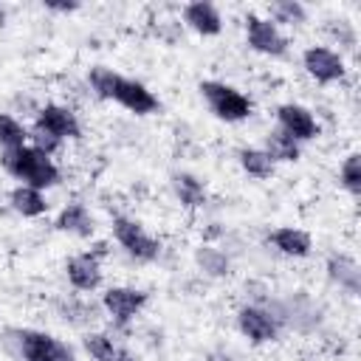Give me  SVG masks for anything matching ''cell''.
<instances>
[{
    "mask_svg": "<svg viewBox=\"0 0 361 361\" xmlns=\"http://www.w3.org/2000/svg\"><path fill=\"white\" fill-rule=\"evenodd\" d=\"M87 85L93 87V93H96L99 99H110V102L121 104L124 110H130V113H135V116H149V113H155V110L161 107L158 96H155L144 82L127 79V76H121V73H113V71L104 68V65L90 68Z\"/></svg>",
    "mask_w": 361,
    "mask_h": 361,
    "instance_id": "1",
    "label": "cell"
},
{
    "mask_svg": "<svg viewBox=\"0 0 361 361\" xmlns=\"http://www.w3.org/2000/svg\"><path fill=\"white\" fill-rule=\"evenodd\" d=\"M0 164L23 186H34L39 192H45V189H51V186L59 183V166L54 164V158L45 155V152H39L31 144L17 147V149H3Z\"/></svg>",
    "mask_w": 361,
    "mask_h": 361,
    "instance_id": "2",
    "label": "cell"
},
{
    "mask_svg": "<svg viewBox=\"0 0 361 361\" xmlns=\"http://www.w3.org/2000/svg\"><path fill=\"white\" fill-rule=\"evenodd\" d=\"M197 90H200V96L206 99L209 110H212L220 121L234 124V121H245V118L254 113L251 99H248L243 90H237L234 85H226V82H217V79H203Z\"/></svg>",
    "mask_w": 361,
    "mask_h": 361,
    "instance_id": "3",
    "label": "cell"
},
{
    "mask_svg": "<svg viewBox=\"0 0 361 361\" xmlns=\"http://www.w3.org/2000/svg\"><path fill=\"white\" fill-rule=\"evenodd\" d=\"M113 237L138 262H152L161 257V243L133 217H124V214L113 217Z\"/></svg>",
    "mask_w": 361,
    "mask_h": 361,
    "instance_id": "4",
    "label": "cell"
},
{
    "mask_svg": "<svg viewBox=\"0 0 361 361\" xmlns=\"http://www.w3.org/2000/svg\"><path fill=\"white\" fill-rule=\"evenodd\" d=\"M14 341H17L23 361H76L68 344H62L56 336L42 333V330H31V327L17 330Z\"/></svg>",
    "mask_w": 361,
    "mask_h": 361,
    "instance_id": "5",
    "label": "cell"
},
{
    "mask_svg": "<svg viewBox=\"0 0 361 361\" xmlns=\"http://www.w3.org/2000/svg\"><path fill=\"white\" fill-rule=\"evenodd\" d=\"M245 39H248V48L262 56H285L288 54V37L279 31V25L271 17L248 14L245 17Z\"/></svg>",
    "mask_w": 361,
    "mask_h": 361,
    "instance_id": "6",
    "label": "cell"
},
{
    "mask_svg": "<svg viewBox=\"0 0 361 361\" xmlns=\"http://www.w3.org/2000/svg\"><path fill=\"white\" fill-rule=\"evenodd\" d=\"M149 293L141 290V288H130V285H113L102 293V307L107 310V316L116 322V324H130L147 305Z\"/></svg>",
    "mask_w": 361,
    "mask_h": 361,
    "instance_id": "7",
    "label": "cell"
},
{
    "mask_svg": "<svg viewBox=\"0 0 361 361\" xmlns=\"http://www.w3.org/2000/svg\"><path fill=\"white\" fill-rule=\"evenodd\" d=\"M302 68H305L307 76L316 79L319 85H333V82H341V79L347 76L344 56L336 54V51L327 48V45H310V48H305V54H302Z\"/></svg>",
    "mask_w": 361,
    "mask_h": 361,
    "instance_id": "8",
    "label": "cell"
},
{
    "mask_svg": "<svg viewBox=\"0 0 361 361\" xmlns=\"http://www.w3.org/2000/svg\"><path fill=\"white\" fill-rule=\"evenodd\" d=\"M237 327L251 344H268L279 336V316H274L268 307L245 305L237 310Z\"/></svg>",
    "mask_w": 361,
    "mask_h": 361,
    "instance_id": "9",
    "label": "cell"
},
{
    "mask_svg": "<svg viewBox=\"0 0 361 361\" xmlns=\"http://www.w3.org/2000/svg\"><path fill=\"white\" fill-rule=\"evenodd\" d=\"M34 130L51 135L59 144L68 141V138H79V133H82L76 113L71 107H65V104H45V107H39V113L34 118Z\"/></svg>",
    "mask_w": 361,
    "mask_h": 361,
    "instance_id": "10",
    "label": "cell"
},
{
    "mask_svg": "<svg viewBox=\"0 0 361 361\" xmlns=\"http://www.w3.org/2000/svg\"><path fill=\"white\" fill-rule=\"evenodd\" d=\"M276 124L282 133H288L290 138H296L299 144L302 141H313L319 138L322 127L316 121V116L305 107V104H293V102H285L276 107Z\"/></svg>",
    "mask_w": 361,
    "mask_h": 361,
    "instance_id": "11",
    "label": "cell"
},
{
    "mask_svg": "<svg viewBox=\"0 0 361 361\" xmlns=\"http://www.w3.org/2000/svg\"><path fill=\"white\" fill-rule=\"evenodd\" d=\"M65 276L71 282L73 290L79 293H90L102 285V262H99V254H73L68 262H65Z\"/></svg>",
    "mask_w": 361,
    "mask_h": 361,
    "instance_id": "12",
    "label": "cell"
},
{
    "mask_svg": "<svg viewBox=\"0 0 361 361\" xmlns=\"http://www.w3.org/2000/svg\"><path fill=\"white\" fill-rule=\"evenodd\" d=\"M183 23L200 34V37H217L223 31V17H220V8L214 3H186L183 6Z\"/></svg>",
    "mask_w": 361,
    "mask_h": 361,
    "instance_id": "13",
    "label": "cell"
},
{
    "mask_svg": "<svg viewBox=\"0 0 361 361\" xmlns=\"http://www.w3.org/2000/svg\"><path fill=\"white\" fill-rule=\"evenodd\" d=\"M56 231H65V234H73V237H93L96 231V223H93V214L85 203L73 200L68 203L59 214H56Z\"/></svg>",
    "mask_w": 361,
    "mask_h": 361,
    "instance_id": "14",
    "label": "cell"
},
{
    "mask_svg": "<svg viewBox=\"0 0 361 361\" xmlns=\"http://www.w3.org/2000/svg\"><path fill=\"white\" fill-rule=\"evenodd\" d=\"M268 243H271L279 254L293 257V259L307 257V254H310V248H313L310 234H307V231H302V228H293V226H279V228H274V231L268 234Z\"/></svg>",
    "mask_w": 361,
    "mask_h": 361,
    "instance_id": "15",
    "label": "cell"
},
{
    "mask_svg": "<svg viewBox=\"0 0 361 361\" xmlns=\"http://www.w3.org/2000/svg\"><path fill=\"white\" fill-rule=\"evenodd\" d=\"M327 276L341 288L347 290L350 296H358L361 293V268L353 257L347 254H330L327 257Z\"/></svg>",
    "mask_w": 361,
    "mask_h": 361,
    "instance_id": "16",
    "label": "cell"
},
{
    "mask_svg": "<svg viewBox=\"0 0 361 361\" xmlns=\"http://www.w3.org/2000/svg\"><path fill=\"white\" fill-rule=\"evenodd\" d=\"M262 149L271 155L274 164H293V161H299V155H302V144H299L296 138H290L288 133H282L279 127L265 135V147H262Z\"/></svg>",
    "mask_w": 361,
    "mask_h": 361,
    "instance_id": "17",
    "label": "cell"
},
{
    "mask_svg": "<svg viewBox=\"0 0 361 361\" xmlns=\"http://www.w3.org/2000/svg\"><path fill=\"white\" fill-rule=\"evenodd\" d=\"M8 203H11V209L17 212V214H23V217H39V214H45L48 212V203H45V195L39 192V189H34V186H14L11 192H8Z\"/></svg>",
    "mask_w": 361,
    "mask_h": 361,
    "instance_id": "18",
    "label": "cell"
},
{
    "mask_svg": "<svg viewBox=\"0 0 361 361\" xmlns=\"http://www.w3.org/2000/svg\"><path fill=\"white\" fill-rule=\"evenodd\" d=\"M82 344L93 361H133V355L104 333H87Z\"/></svg>",
    "mask_w": 361,
    "mask_h": 361,
    "instance_id": "19",
    "label": "cell"
},
{
    "mask_svg": "<svg viewBox=\"0 0 361 361\" xmlns=\"http://www.w3.org/2000/svg\"><path fill=\"white\" fill-rule=\"evenodd\" d=\"M172 189H175L178 200H180L183 206H189V209H197V206L206 203V186H203V180H200L197 175H192V172H175V175H172Z\"/></svg>",
    "mask_w": 361,
    "mask_h": 361,
    "instance_id": "20",
    "label": "cell"
},
{
    "mask_svg": "<svg viewBox=\"0 0 361 361\" xmlns=\"http://www.w3.org/2000/svg\"><path fill=\"white\" fill-rule=\"evenodd\" d=\"M237 161H240V166H243L245 175L259 178V180L271 178L274 169H276V164L271 161V155H268L262 147H243V149L237 152Z\"/></svg>",
    "mask_w": 361,
    "mask_h": 361,
    "instance_id": "21",
    "label": "cell"
},
{
    "mask_svg": "<svg viewBox=\"0 0 361 361\" xmlns=\"http://www.w3.org/2000/svg\"><path fill=\"white\" fill-rule=\"evenodd\" d=\"M195 262L203 268V274L209 276H228L231 274V259L226 257V251L214 248V245H200L195 251Z\"/></svg>",
    "mask_w": 361,
    "mask_h": 361,
    "instance_id": "22",
    "label": "cell"
},
{
    "mask_svg": "<svg viewBox=\"0 0 361 361\" xmlns=\"http://www.w3.org/2000/svg\"><path fill=\"white\" fill-rule=\"evenodd\" d=\"M28 144V130L20 118L8 116V113H0V147L3 149H17V147H25Z\"/></svg>",
    "mask_w": 361,
    "mask_h": 361,
    "instance_id": "23",
    "label": "cell"
},
{
    "mask_svg": "<svg viewBox=\"0 0 361 361\" xmlns=\"http://www.w3.org/2000/svg\"><path fill=\"white\" fill-rule=\"evenodd\" d=\"M271 20L276 25H299L307 20V8L299 0H276L271 3Z\"/></svg>",
    "mask_w": 361,
    "mask_h": 361,
    "instance_id": "24",
    "label": "cell"
},
{
    "mask_svg": "<svg viewBox=\"0 0 361 361\" xmlns=\"http://www.w3.org/2000/svg\"><path fill=\"white\" fill-rule=\"evenodd\" d=\"M338 178H341V186H344L353 197L361 195V155H358V152H350V155L344 158V164H341V169H338Z\"/></svg>",
    "mask_w": 361,
    "mask_h": 361,
    "instance_id": "25",
    "label": "cell"
},
{
    "mask_svg": "<svg viewBox=\"0 0 361 361\" xmlns=\"http://www.w3.org/2000/svg\"><path fill=\"white\" fill-rule=\"evenodd\" d=\"M45 8L48 11H56V14H73V11H79L82 6L76 3V0H45Z\"/></svg>",
    "mask_w": 361,
    "mask_h": 361,
    "instance_id": "26",
    "label": "cell"
},
{
    "mask_svg": "<svg viewBox=\"0 0 361 361\" xmlns=\"http://www.w3.org/2000/svg\"><path fill=\"white\" fill-rule=\"evenodd\" d=\"M6 20H8V11H6V6H3V3H0V28H3V25H6Z\"/></svg>",
    "mask_w": 361,
    "mask_h": 361,
    "instance_id": "27",
    "label": "cell"
},
{
    "mask_svg": "<svg viewBox=\"0 0 361 361\" xmlns=\"http://www.w3.org/2000/svg\"><path fill=\"white\" fill-rule=\"evenodd\" d=\"M220 361H231V358H220Z\"/></svg>",
    "mask_w": 361,
    "mask_h": 361,
    "instance_id": "28",
    "label": "cell"
}]
</instances>
